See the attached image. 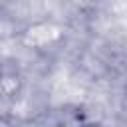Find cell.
Instances as JSON below:
<instances>
[{"mask_svg": "<svg viewBox=\"0 0 127 127\" xmlns=\"http://www.w3.org/2000/svg\"><path fill=\"white\" fill-rule=\"evenodd\" d=\"M0 127H16V123H14L10 117H6V115H0Z\"/></svg>", "mask_w": 127, "mask_h": 127, "instance_id": "6da1fadb", "label": "cell"}]
</instances>
